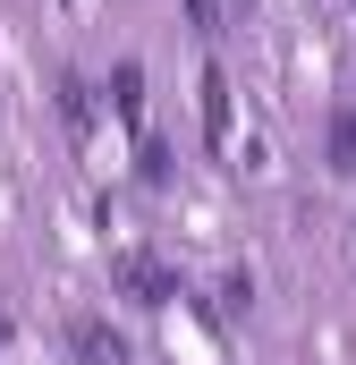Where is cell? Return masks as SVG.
Listing matches in <instances>:
<instances>
[{
	"instance_id": "1",
	"label": "cell",
	"mask_w": 356,
	"mask_h": 365,
	"mask_svg": "<svg viewBox=\"0 0 356 365\" xmlns=\"http://www.w3.org/2000/svg\"><path fill=\"white\" fill-rule=\"evenodd\" d=\"M110 289H119L127 306H170V297H178V272L162 264V255H136V247H127V255L110 264Z\"/></svg>"
},
{
	"instance_id": "2",
	"label": "cell",
	"mask_w": 356,
	"mask_h": 365,
	"mask_svg": "<svg viewBox=\"0 0 356 365\" xmlns=\"http://www.w3.org/2000/svg\"><path fill=\"white\" fill-rule=\"evenodd\" d=\"M68 349H77V365H136V349L102 314H68Z\"/></svg>"
},
{
	"instance_id": "3",
	"label": "cell",
	"mask_w": 356,
	"mask_h": 365,
	"mask_svg": "<svg viewBox=\"0 0 356 365\" xmlns=\"http://www.w3.org/2000/svg\"><path fill=\"white\" fill-rule=\"evenodd\" d=\"M204 145H212V153L229 145V77H221V68H204Z\"/></svg>"
},
{
	"instance_id": "4",
	"label": "cell",
	"mask_w": 356,
	"mask_h": 365,
	"mask_svg": "<svg viewBox=\"0 0 356 365\" xmlns=\"http://www.w3.org/2000/svg\"><path fill=\"white\" fill-rule=\"evenodd\" d=\"M323 153H331V170H340V179H356V102H340V110H331Z\"/></svg>"
},
{
	"instance_id": "5",
	"label": "cell",
	"mask_w": 356,
	"mask_h": 365,
	"mask_svg": "<svg viewBox=\"0 0 356 365\" xmlns=\"http://www.w3.org/2000/svg\"><path fill=\"white\" fill-rule=\"evenodd\" d=\"M110 110H119L127 128L145 119V68H136V60H119V68H110Z\"/></svg>"
},
{
	"instance_id": "6",
	"label": "cell",
	"mask_w": 356,
	"mask_h": 365,
	"mask_svg": "<svg viewBox=\"0 0 356 365\" xmlns=\"http://www.w3.org/2000/svg\"><path fill=\"white\" fill-rule=\"evenodd\" d=\"M221 297H229V314H246V306H255V272H229V280H221Z\"/></svg>"
},
{
	"instance_id": "7",
	"label": "cell",
	"mask_w": 356,
	"mask_h": 365,
	"mask_svg": "<svg viewBox=\"0 0 356 365\" xmlns=\"http://www.w3.org/2000/svg\"><path fill=\"white\" fill-rule=\"evenodd\" d=\"M0 349H9V314H0Z\"/></svg>"
}]
</instances>
